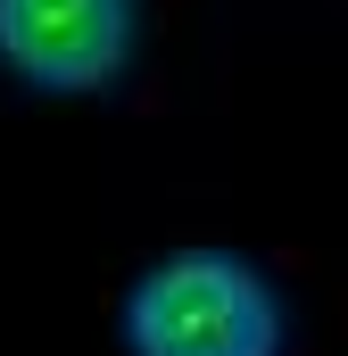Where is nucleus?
<instances>
[{
  "mask_svg": "<svg viewBox=\"0 0 348 356\" xmlns=\"http://www.w3.org/2000/svg\"><path fill=\"white\" fill-rule=\"evenodd\" d=\"M125 340L133 356H282V298L258 266L191 249L141 273Z\"/></svg>",
  "mask_w": 348,
  "mask_h": 356,
  "instance_id": "f257e3e1",
  "label": "nucleus"
},
{
  "mask_svg": "<svg viewBox=\"0 0 348 356\" xmlns=\"http://www.w3.org/2000/svg\"><path fill=\"white\" fill-rule=\"evenodd\" d=\"M0 58L42 91H100L133 58V0H0Z\"/></svg>",
  "mask_w": 348,
  "mask_h": 356,
  "instance_id": "f03ea898",
  "label": "nucleus"
}]
</instances>
